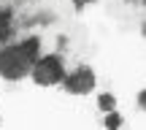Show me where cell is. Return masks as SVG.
I'll return each mask as SVG.
<instances>
[{"label":"cell","mask_w":146,"mask_h":130,"mask_svg":"<svg viewBox=\"0 0 146 130\" xmlns=\"http://www.w3.org/2000/svg\"><path fill=\"white\" fill-rule=\"evenodd\" d=\"M41 57V41L38 38H25L19 43H3L0 46V76L8 81L30 76L33 63Z\"/></svg>","instance_id":"obj_1"},{"label":"cell","mask_w":146,"mask_h":130,"mask_svg":"<svg viewBox=\"0 0 146 130\" xmlns=\"http://www.w3.org/2000/svg\"><path fill=\"white\" fill-rule=\"evenodd\" d=\"M30 76L38 87H54V84H60L62 76H65L62 57L60 54H43V57H38L30 68Z\"/></svg>","instance_id":"obj_2"},{"label":"cell","mask_w":146,"mask_h":130,"mask_svg":"<svg viewBox=\"0 0 146 130\" xmlns=\"http://www.w3.org/2000/svg\"><path fill=\"white\" fill-rule=\"evenodd\" d=\"M60 84H62V89L70 92V95H89L95 89V84H98V76H95L92 68L78 65L73 73H65Z\"/></svg>","instance_id":"obj_3"},{"label":"cell","mask_w":146,"mask_h":130,"mask_svg":"<svg viewBox=\"0 0 146 130\" xmlns=\"http://www.w3.org/2000/svg\"><path fill=\"white\" fill-rule=\"evenodd\" d=\"M11 33H14V25H11V14L5 8H0V46L8 43Z\"/></svg>","instance_id":"obj_4"},{"label":"cell","mask_w":146,"mask_h":130,"mask_svg":"<svg viewBox=\"0 0 146 130\" xmlns=\"http://www.w3.org/2000/svg\"><path fill=\"white\" fill-rule=\"evenodd\" d=\"M98 106H100V111H111V109H116V98L108 95V92H103L98 98Z\"/></svg>","instance_id":"obj_5"},{"label":"cell","mask_w":146,"mask_h":130,"mask_svg":"<svg viewBox=\"0 0 146 130\" xmlns=\"http://www.w3.org/2000/svg\"><path fill=\"white\" fill-rule=\"evenodd\" d=\"M106 127H111V130H114V127H122V117L116 114L114 109L106 111Z\"/></svg>","instance_id":"obj_6"}]
</instances>
